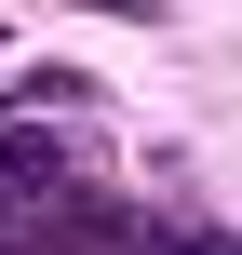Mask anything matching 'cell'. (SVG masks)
<instances>
[{
	"mask_svg": "<svg viewBox=\"0 0 242 255\" xmlns=\"http://www.w3.org/2000/svg\"><path fill=\"white\" fill-rule=\"evenodd\" d=\"M81 13H121V27H162V0H81Z\"/></svg>",
	"mask_w": 242,
	"mask_h": 255,
	"instance_id": "cell-2",
	"label": "cell"
},
{
	"mask_svg": "<svg viewBox=\"0 0 242 255\" xmlns=\"http://www.w3.org/2000/svg\"><path fill=\"white\" fill-rule=\"evenodd\" d=\"M0 54H13V27H0Z\"/></svg>",
	"mask_w": 242,
	"mask_h": 255,
	"instance_id": "cell-4",
	"label": "cell"
},
{
	"mask_svg": "<svg viewBox=\"0 0 242 255\" xmlns=\"http://www.w3.org/2000/svg\"><path fill=\"white\" fill-rule=\"evenodd\" d=\"M27 229H40V202H27V188H0V255H27Z\"/></svg>",
	"mask_w": 242,
	"mask_h": 255,
	"instance_id": "cell-1",
	"label": "cell"
},
{
	"mask_svg": "<svg viewBox=\"0 0 242 255\" xmlns=\"http://www.w3.org/2000/svg\"><path fill=\"white\" fill-rule=\"evenodd\" d=\"M202 255H242V242H202Z\"/></svg>",
	"mask_w": 242,
	"mask_h": 255,
	"instance_id": "cell-3",
	"label": "cell"
}]
</instances>
